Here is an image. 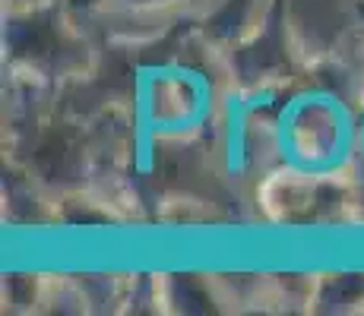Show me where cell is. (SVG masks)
<instances>
[{
	"label": "cell",
	"mask_w": 364,
	"mask_h": 316,
	"mask_svg": "<svg viewBox=\"0 0 364 316\" xmlns=\"http://www.w3.org/2000/svg\"><path fill=\"white\" fill-rule=\"evenodd\" d=\"M358 124L352 98L330 86H307L285 98L272 126V152L285 171L330 180L358 156Z\"/></svg>",
	"instance_id": "cell-1"
},
{
	"label": "cell",
	"mask_w": 364,
	"mask_h": 316,
	"mask_svg": "<svg viewBox=\"0 0 364 316\" xmlns=\"http://www.w3.org/2000/svg\"><path fill=\"white\" fill-rule=\"evenodd\" d=\"M358 158H364V102H361V124H358Z\"/></svg>",
	"instance_id": "cell-2"
}]
</instances>
